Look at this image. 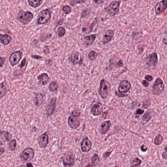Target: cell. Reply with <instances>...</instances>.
Segmentation results:
<instances>
[{
	"instance_id": "obj_21",
	"label": "cell",
	"mask_w": 167,
	"mask_h": 167,
	"mask_svg": "<svg viewBox=\"0 0 167 167\" xmlns=\"http://www.w3.org/2000/svg\"><path fill=\"white\" fill-rule=\"evenodd\" d=\"M110 126H111V122L110 120H107L103 122V123L101 124V128H100L101 133L105 134L106 132L109 130Z\"/></svg>"
},
{
	"instance_id": "obj_34",
	"label": "cell",
	"mask_w": 167,
	"mask_h": 167,
	"mask_svg": "<svg viewBox=\"0 0 167 167\" xmlns=\"http://www.w3.org/2000/svg\"><path fill=\"white\" fill-rule=\"evenodd\" d=\"M151 118V114L150 113V111H148L144 115L143 118H142V120L144 122H148L149 120H150V119Z\"/></svg>"
},
{
	"instance_id": "obj_10",
	"label": "cell",
	"mask_w": 167,
	"mask_h": 167,
	"mask_svg": "<svg viewBox=\"0 0 167 167\" xmlns=\"http://www.w3.org/2000/svg\"><path fill=\"white\" fill-rule=\"evenodd\" d=\"M91 146H92V143H91V141L87 137L85 136L84 138L82 139V141L81 142V150L83 152L87 153L91 150Z\"/></svg>"
},
{
	"instance_id": "obj_38",
	"label": "cell",
	"mask_w": 167,
	"mask_h": 167,
	"mask_svg": "<svg viewBox=\"0 0 167 167\" xmlns=\"http://www.w3.org/2000/svg\"><path fill=\"white\" fill-rule=\"evenodd\" d=\"M27 65V63H26V58H24L23 59V60L22 61V63L21 64H20V68L22 69L24 68V67H25V66Z\"/></svg>"
},
{
	"instance_id": "obj_41",
	"label": "cell",
	"mask_w": 167,
	"mask_h": 167,
	"mask_svg": "<svg viewBox=\"0 0 167 167\" xmlns=\"http://www.w3.org/2000/svg\"><path fill=\"white\" fill-rule=\"evenodd\" d=\"M142 85H143V86H144V87H146V88L148 87V86H149V83H148V82L146 81V80H142Z\"/></svg>"
},
{
	"instance_id": "obj_32",
	"label": "cell",
	"mask_w": 167,
	"mask_h": 167,
	"mask_svg": "<svg viewBox=\"0 0 167 167\" xmlns=\"http://www.w3.org/2000/svg\"><path fill=\"white\" fill-rule=\"evenodd\" d=\"M57 31H58V35L59 37H62L65 34V29L63 27H59Z\"/></svg>"
},
{
	"instance_id": "obj_27",
	"label": "cell",
	"mask_w": 167,
	"mask_h": 167,
	"mask_svg": "<svg viewBox=\"0 0 167 167\" xmlns=\"http://www.w3.org/2000/svg\"><path fill=\"white\" fill-rule=\"evenodd\" d=\"M163 142V137L161 134H159V135H157L155 136V139H154V144H155L156 146H159L160 144H161Z\"/></svg>"
},
{
	"instance_id": "obj_15",
	"label": "cell",
	"mask_w": 167,
	"mask_h": 167,
	"mask_svg": "<svg viewBox=\"0 0 167 167\" xmlns=\"http://www.w3.org/2000/svg\"><path fill=\"white\" fill-rule=\"evenodd\" d=\"M102 111H103V106L100 102H97L96 104L93 106L91 112L93 115L97 116L101 114Z\"/></svg>"
},
{
	"instance_id": "obj_9",
	"label": "cell",
	"mask_w": 167,
	"mask_h": 167,
	"mask_svg": "<svg viewBox=\"0 0 167 167\" xmlns=\"http://www.w3.org/2000/svg\"><path fill=\"white\" fill-rule=\"evenodd\" d=\"M22 56V52L21 51H16L11 54L9 57V62L12 66H15L19 63Z\"/></svg>"
},
{
	"instance_id": "obj_13",
	"label": "cell",
	"mask_w": 167,
	"mask_h": 167,
	"mask_svg": "<svg viewBox=\"0 0 167 167\" xmlns=\"http://www.w3.org/2000/svg\"><path fill=\"white\" fill-rule=\"evenodd\" d=\"M49 142V136L47 132H44L40 136L39 139V144L41 148H45Z\"/></svg>"
},
{
	"instance_id": "obj_5",
	"label": "cell",
	"mask_w": 167,
	"mask_h": 167,
	"mask_svg": "<svg viewBox=\"0 0 167 167\" xmlns=\"http://www.w3.org/2000/svg\"><path fill=\"white\" fill-rule=\"evenodd\" d=\"M164 86L163 84V82L160 78H157L155 80L152 88L153 93L155 95H159L161 94L164 91Z\"/></svg>"
},
{
	"instance_id": "obj_48",
	"label": "cell",
	"mask_w": 167,
	"mask_h": 167,
	"mask_svg": "<svg viewBox=\"0 0 167 167\" xmlns=\"http://www.w3.org/2000/svg\"><path fill=\"white\" fill-rule=\"evenodd\" d=\"M26 166H33V164L31 163H28L26 164Z\"/></svg>"
},
{
	"instance_id": "obj_33",
	"label": "cell",
	"mask_w": 167,
	"mask_h": 167,
	"mask_svg": "<svg viewBox=\"0 0 167 167\" xmlns=\"http://www.w3.org/2000/svg\"><path fill=\"white\" fill-rule=\"evenodd\" d=\"M142 163V161L141 160L138 158H135V159L132 160V163H131V166H139Z\"/></svg>"
},
{
	"instance_id": "obj_50",
	"label": "cell",
	"mask_w": 167,
	"mask_h": 167,
	"mask_svg": "<svg viewBox=\"0 0 167 167\" xmlns=\"http://www.w3.org/2000/svg\"><path fill=\"white\" fill-rule=\"evenodd\" d=\"M3 151H4V149H3V148H1V155H2V153H3Z\"/></svg>"
},
{
	"instance_id": "obj_4",
	"label": "cell",
	"mask_w": 167,
	"mask_h": 167,
	"mask_svg": "<svg viewBox=\"0 0 167 167\" xmlns=\"http://www.w3.org/2000/svg\"><path fill=\"white\" fill-rule=\"evenodd\" d=\"M119 5H120V2L114 1L110 3L109 5L105 9V11L108 15L114 16L119 12Z\"/></svg>"
},
{
	"instance_id": "obj_35",
	"label": "cell",
	"mask_w": 167,
	"mask_h": 167,
	"mask_svg": "<svg viewBox=\"0 0 167 167\" xmlns=\"http://www.w3.org/2000/svg\"><path fill=\"white\" fill-rule=\"evenodd\" d=\"M63 11L65 15H68L71 12V7L69 5H65L63 7Z\"/></svg>"
},
{
	"instance_id": "obj_26",
	"label": "cell",
	"mask_w": 167,
	"mask_h": 167,
	"mask_svg": "<svg viewBox=\"0 0 167 167\" xmlns=\"http://www.w3.org/2000/svg\"><path fill=\"white\" fill-rule=\"evenodd\" d=\"M42 2H43L42 0H29L28 1V3L30 4V5L34 8L39 7L41 4Z\"/></svg>"
},
{
	"instance_id": "obj_16",
	"label": "cell",
	"mask_w": 167,
	"mask_h": 167,
	"mask_svg": "<svg viewBox=\"0 0 167 167\" xmlns=\"http://www.w3.org/2000/svg\"><path fill=\"white\" fill-rule=\"evenodd\" d=\"M158 61L157 54L156 52H153L151 54H150L147 57V63L149 65L154 66L155 67L157 65Z\"/></svg>"
},
{
	"instance_id": "obj_28",
	"label": "cell",
	"mask_w": 167,
	"mask_h": 167,
	"mask_svg": "<svg viewBox=\"0 0 167 167\" xmlns=\"http://www.w3.org/2000/svg\"><path fill=\"white\" fill-rule=\"evenodd\" d=\"M49 89L52 92L56 91L58 89V84L56 82H52L49 85Z\"/></svg>"
},
{
	"instance_id": "obj_39",
	"label": "cell",
	"mask_w": 167,
	"mask_h": 167,
	"mask_svg": "<svg viewBox=\"0 0 167 167\" xmlns=\"http://www.w3.org/2000/svg\"><path fill=\"white\" fill-rule=\"evenodd\" d=\"M144 110H142V109H140V108H138V109L136 110V115H141V114H144Z\"/></svg>"
},
{
	"instance_id": "obj_6",
	"label": "cell",
	"mask_w": 167,
	"mask_h": 167,
	"mask_svg": "<svg viewBox=\"0 0 167 167\" xmlns=\"http://www.w3.org/2000/svg\"><path fill=\"white\" fill-rule=\"evenodd\" d=\"M61 160L63 162L64 166H71L75 163V155L72 153L67 152L61 158Z\"/></svg>"
},
{
	"instance_id": "obj_11",
	"label": "cell",
	"mask_w": 167,
	"mask_h": 167,
	"mask_svg": "<svg viewBox=\"0 0 167 167\" xmlns=\"http://www.w3.org/2000/svg\"><path fill=\"white\" fill-rule=\"evenodd\" d=\"M56 99L55 97L52 98L50 101L48 106H46V113L48 116H50L54 114L55 109H56Z\"/></svg>"
},
{
	"instance_id": "obj_14",
	"label": "cell",
	"mask_w": 167,
	"mask_h": 167,
	"mask_svg": "<svg viewBox=\"0 0 167 167\" xmlns=\"http://www.w3.org/2000/svg\"><path fill=\"white\" fill-rule=\"evenodd\" d=\"M80 120L77 118V117H75L73 116H70L68 118V125L71 128L73 129H76L80 126Z\"/></svg>"
},
{
	"instance_id": "obj_31",
	"label": "cell",
	"mask_w": 167,
	"mask_h": 167,
	"mask_svg": "<svg viewBox=\"0 0 167 167\" xmlns=\"http://www.w3.org/2000/svg\"><path fill=\"white\" fill-rule=\"evenodd\" d=\"M97 53L94 50L91 51L88 54V58L91 61L94 60L97 58Z\"/></svg>"
},
{
	"instance_id": "obj_43",
	"label": "cell",
	"mask_w": 167,
	"mask_h": 167,
	"mask_svg": "<svg viewBox=\"0 0 167 167\" xmlns=\"http://www.w3.org/2000/svg\"><path fill=\"white\" fill-rule=\"evenodd\" d=\"M147 149H148L147 147H146V146H145L144 145H142V146H141V151H143V152H145V151H147Z\"/></svg>"
},
{
	"instance_id": "obj_47",
	"label": "cell",
	"mask_w": 167,
	"mask_h": 167,
	"mask_svg": "<svg viewBox=\"0 0 167 167\" xmlns=\"http://www.w3.org/2000/svg\"><path fill=\"white\" fill-rule=\"evenodd\" d=\"M107 114H108V112H105L103 113V118H104V119H106V116H107Z\"/></svg>"
},
{
	"instance_id": "obj_24",
	"label": "cell",
	"mask_w": 167,
	"mask_h": 167,
	"mask_svg": "<svg viewBox=\"0 0 167 167\" xmlns=\"http://www.w3.org/2000/svg\"><path fill=\"white\" fill-rule=\"evenodd\" d=\"M0 91H1V98L3 97L7 92L8 91V87L6 84V82H3L1 84V87H0Z\"/></svg>"
},
{
	"instance_id": "obj_25",
	"label": "cell",
	"mask_w": 167,
	"mask_h": 167,
	"mask_svg": "<svg viewBox=\"0 0 167 167\" xmlns=\"http://www.w3.org/2000/svg\"><path fill=\"white\" fill-rule=\"evenodd\" d=\"M2 138L7 142H10L12 138V135L8 131H2Z\"/></svg>"
},
{
	"instance_id": "obj_37",
	"label": "cell",
	"mask_w": 167,
	"mask_h": 167,
	"mask_svg": "<svg viewBox=\"0 0 167 167\" xmlns=\"http://www.w3.org/2000/svg\"><path fill=\"white\" fill-rule=\"evenodd\" d=\"M111 153H112V151H106L105 153H103V159H106V158H108V157L110 156V155L111 154Z\"/></svg>"
},
{
	"instance_id": "obj_40",
	"label": "cell",
	"mask_w": 167,
	"mask_h": 167,
	"mask_svg": "<svg viewBox=\"0 0 167 167\" xmlns=\"http://www.w3.org/2000/svg\"><path fill=\"white\" fill-rule=\"evenodd\" d=\"M144 78L148 82H150L153 80V77L151 76H150V75H146Z\"/></svg>"
},
{
	"instance_id": "obj_7",
	"label": "cell",
	"mask_w": 167,
	"mask_h": 167,
	"mask_svg": "<svg viewBox=\"0 0 167 167\" xmlns=\"http://www.w3.org/2000/svg\"><path fill=\"white\" fill-rule=\"evenodd\" d=\"M131 88V83L127 80H123L119 84V87H118V92L119 94L122 95V96H124L129 91Z\"/></svg>"
},
{
	"instance_id": "obj_49",
	"label": "cell",
	"mask_w": 167,
	"mask_h": 167,
	"mask_svg": "<svg viewBox=\"0 0 167 167\" xmlns=\"http://www.w3.org/2000/svg\"><path fill=\"white\" fill-rule=\"evenodd\" d=\"M163 43H164V44H167V43H166V39L165 38H164V39H163Z\"/></svg>"
},
{
	"instance_id": "obj_29",
	"label": "cell",
	"mask_w": 167,
	"mask_h": 167,
	"mask_svg": "<svg viewBox=\"0 0 167 167\" xmlns=\"http://www.w3.org/2000/svg\"><path fill=\"white\" fill-rule=\"evenodd\" d=\"M91 163L93 166H97L100 163V159L97 154H95L91 158Z\"/></svg>"
},
{
	"instance_id": "obj_44",
	"label": "cell",
	"mask_w": 167,
	"mask_h": 167,
	"mask_svg": "<svg viewBox=\"0 0 167 167\" xmlns=\"http://www.w3.org/2000/svg\"><path fill=\"white\" fill-rule=\"evenodd\" d=\"M31 57H32L33 58H34V59H43V58H42L41 56H36V55H32V56H31Z\"/></svg>"
},
{
	"instance_id": "obj_20",
	"label": "cell",
	"mask_w": 167,
	"mask_h": 167,
	"mask_svg": "<svg viewBox=\"0 0 167 167\" xmlns=\"http://www.w3.org/2000/svg\"><path fill=\"white\" fill-rule=\"evenodd\" d=\"M34 103L37 106H40L44 103V95L42 93H37L34 97Z\"/></svg>"
},
{
	"instance_id": "obj_46",
	"label": "cell",
	"mask_w": 167,
	"mask_h": 167,
	"mask_svg": "<svg viewBox=\"0 0 167 167\" xmlns=\"http://www.w3.org/2000/svg\"><path fill=\"white\" fill-rule=\"evenodd\" d=\"M0 59H1V61H2V62H1V67H3V64H4V62L5 60V58H3V57H2V58H0Z\"/></svg>"
},
{
	"instance_id": "obj_36",
	"label": "cell",
	"mask_w": 167,
	"mask_h": 167,
	"mask_svg": "<svg viewBox=\"0 0 167 167\" xmlns=\"http://www.w3.org/2000/svg\"><path fill=\"white\" fill-rule=\"evenodd\" d=\"M80 114V111L78 109H75L71 113V115L75 117H78Z\"/></svg>"
},
{
	"instance_id": "obj_22",
	"label": "cell",
	"mask_w": 167,
	"mask_h": 167,
	"mask_svg": "<svg viewBox=\"0 0 167 167\" xmlns=\"http://www.w3.org/2000/svg\"><path fill=\"white\" fill-rule=\"evenodd\" d=\"M0 40H1V43L2 44H5V45H7L12 41V37L9 35H7V34H5V35L1 34L0 35Z\"/></svg>"
},
{
	"instance_id": "obj_8",
	"label": "cell",
	"mask_w": 167,
	"mask_h": 167,
	"mask_svg": "<svg viewBox=\"0 0 167 167\" xmlns=\"http://www.w3.org/2000/svg\"><path fill=\"white\" fill-rule=\"evenodd\" d=\"M21 159L24 161H31L34 157V150L31 148H26L23 150L21 154Z\"/></svg>"
},
{
	"instance_id": "obj_30",
	"label": "cell",
	"mask_w": 167,
	"mask_h": 167,
	"mask_svg": "<svg viewBox=\"0 0 167 167\" xmlns=\"http://www.w3.org/2000/svg\"><path fill=\"white\" fill-rule=\"evenodd\" d=\"M16 141L15 139H13V140H11L9 142V148L11 151H14L15 150H16Z\"/></svg>"
},
{
	"instance_id": "obj_42",
	"label": "cell",
	"mask_w": 167,
	"mask_h": 167,
	"mask_svg": "<svg viewBox=\"0 0 167 167\" xmlns=\"http://www.w3.org/2000/svg\"><path fill=\"white\" fill-rule=\"evenodd\" d=\"M162 157H163V159H167V151H166V150H164V151L163 153H162Z\"/></svg>"
},
{
	"instance_id": "obj_2",
	"label": "cell",
	"mask_w": 167,
	"mask_h": 167,
	"mask_svg": "<svg viewBox=\"0 0 167 167\" xmlns=\"http://www.w3.org/2000/svg\"><path fill=\"white\" fill-rule=\"evenodd\" d=\"M34 18V15L30 11H24L23 10H20L18 14L17 18L18 20L22 24L26 25L29 24Z\"/></svg>"
},
{
	"instance_id": "obj_18",
	"label": "cell",
	"mask_w": 167,
	"mask_h": 167,
	"mask_svg": "<svg viewBox=\"0 0 167 167\" xmlns=\"http://www.w3.org/2000/svg\"><path fill=\"white\" fill-rule=\"evenodd\" d=\"M97 35L96 34H93V35H88V36L85 37L84 41V44L86 47L89 46L91 45L95 41V39H96Z\"/></svg>"
},
{
	"instance_id": "obj_45",
	"label": "cell",
	"mask_w": 167,
	"mask_h": 167,
	"mask_svg": "<svg viewBox=\"0 0 167 167\" xmlns=\"http://www.w3.org/2000/svg\"><path fill=\"white\" fill-rule=\"evenodd\" d=\"M122 66H123V62H122V59H119V60L118 61V63H117V67H122Z\"/></svg>"
},
{
	"instance_id": "obj_23",
	"label": "cell",
	"mask_w": 167,
	"mask_h": 167,
	"mask_svg": "<svg viewBox=\"0 0 167 167\" xmlns=\"http://www.w3.org/2000/svg\"><path fill=\"white\" fill-rule=\"evenodd\" d=\"M37 78L39 80V83L43 86H45L49 80V78H48V75L46 73H42L41 75L38 76Z\"/></svg>"
},
{
	"instance_id": "obj_19",
	"label": "cell",
	"mask_w": 167,
	"mask_h": 167,
	"mask_svg": "<svg viewBox=\"0 0 167 167\" xmlns=\"http://www.w3.org/2000/svg\"><path fill=\"white\" fill-rule=\"evenodd\" d=\"M83 62V58L79 52H75L72 58V63L73 64H82Z\"/></svg>"
},
{
	"instance_id": "obj_12",
	"label": "cell",
	"mask_w": 167,
	"mask_h": 167,
	"mask_svg": "<svg viewBox=\"0 0 167 167\" xmlns=\"http://www.w3.org/2000/svg\"><path fill=\"white\" fill-rule=\"evenodd\" d=\"M167 8V1L163 0L161 2H158L155 7V12L157 15L161 14Z\"/></svg>"
},
{
	"instance_id": "obj_17",
	"label": "cell",
	"mask_w": 167,
	"mask_h": 167,
	"mask_svg": "<svg viewBox=\"0 0 167 167\" xmlns=\"http://www.w3.org/2000/svg\"><path fill=\"white\" fill-rule=\"evenodd\" d=\"M114 35V31L112 30H107L105 32L104 35H103V43L104 44H107L109 43L112 39Z\"/></svg>"
},
{
	"instance_id": "obj_1",
	"label": "cell",
	"mask_w": 167,
	"mask_h": 167,
	"mask_svg": "<svg viewBox=\"0 0 167 167\" xmlns=\"http://www.w3.org/2000/svg\"><path fill=\"white\" fill-rule=\"evenodd\" d=\"M51 15H52V11L50 9H46L41 11L38 15L37 21V24L43 25V24H47L50 20Z\"/></svg>"
},
{
	"instance_id": "obj_3",
	"label": "cell",
	"mask_w": 167,
	"mask_h": 167,
	"mask_svg": "<svg viewBox=\"0 0 167 167\" xmlns=\"http://www.w3.org/2000/svg\"><path fill=\"white\" fill-rule=\"evenodd\" d=\"M110 91V84L104 79H102L100 82V87L99 89V93L102 99H106Z\"/></svg>"
}]
</instances>
